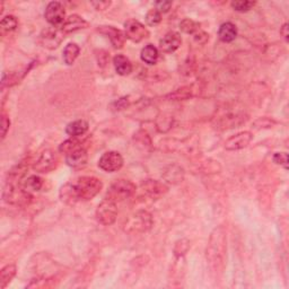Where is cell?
Segmentation results:
<instances>
[{
	"mask_svg": "<svg viewBox=\"0 0 289 289\" xmlns=\"http://www.w3.org/2000/svg\"><path fill=\"white\" fill-rule=\"evenodd\" d=\"M247 114L243 110H233L230 111L229 108H227L226 112H223L220 115L215 118V126L217 129H232L235 127H239L247 120Z\"/></svg>",
	"mask_w": 289,
	"mask_h": 289,
	"instance_id": "5",
	"label": "cell"
},
{
	"mask_svg": "<svg viewBox=\"0 0 289 289\" xmlns=\"http://www.w3.org/2000/svg\"><path fill=\"white\" fill-rule=\"evenodd\" d=\"M144 18H146V23L149 26H157L162 22V14L157 9L154 8L149 10Z\"/></svg>",
	"mask_w": 289,
	"mask_h": 289,
	"instance_id": "30",
	"label": "cell"
},
{
	"mask_svg": "<svg viewBox=\"0 0 289 289\" xmlns=\"http://www.w3.org/2000/svg\"><path fill=\"white\" fill-rule=\"evenodd\" d=\"M89 161V154L85 147L78 148L76 151L66 155V163L72 168L84 167Z\"/></svg>",
	"mask_w": 289,
	"mask_h": 289,
	"instance_id": "16",
	"label": "cell"
},
{
	"mask_svg": "<svg viewBox=\"0 0 289 289\" xmlns=\"http://www.w3.org/2000/svg\"><path fill=\"white\" fill-rule=\"evenodd\" d=\"M44 181L38 175H31V177L20 181L19 185L25 192L32 194L34 192H39V191L43 188Z\"/></svg>",
	"mask_w": 289,
	"mask_h": 289,
	"instance_id": "18",
	"label": "cell"
},
{
	"mask_svg": "<svg viewBox=\"0 0 289 289\" xmlns=\"http://www.w3.org/2000/svg\"><path fill=\"white\" fill-rule=\"evenodd\" d=\"M163 177L168 183L177 184V183L182 182L183 177H184V171L182 167L178 166V165H169V166L165 168Z\"/></svg>",
	"mask_w": 289,
	"mask_h": 289,
	"instance_id": "23",
	"label": "cell"
},
{
	"mask_svg": "<svg viewBox=\"0 0 289 289\" xmlns=\"http://www.w3.org/2000/svg\"><path fill=\"white\" fill-rule=\"evenodd\" d=\"M125 35L132 42L139 43L149 36V31L137 19H128L125 23Z\"/></svg>",
	"mask_w": 289,
	"mask_h": 289,
	"instance_id": "8",
	"label": "cell"
},
{
	"mask_svg": "<svg viewBox=\"0 0 289 289\" xmlns=\"http://www.w3.org/2000/svg\"><path fill=\"white\" fill-rule=\"evenodd\" d=\"M153 226V217L146 210H139L131 216L123 224V230L128 234L137 235L146 233Z\"/></svg>",
	"mask_w": 289,
	"mask_h": 289,
	"instance_id": "3",
	"label": "cell"
},
{
	"mask_svg": "<svg viewBox=\"0 0 289 289\" xmlns=\"http://www.w3.org/2000/svg\"><path fill=\"white\" fill-rule=\"evenodd\" d=\"M113 65H114L117 74L120 76H128L132 72L131 61L122 54H118L113 58Z\"/></svg>",
	"mask_w": 289,
	"mask_h": 289,
	"instance_id": "22",
	"label": "cell"
},
{
	"mask_svg": "<svg viewBox=\"0 0 289 289\" xmlns=\"http://www.w3.org/2000/svg\"><path fill=\"white\" fill-rule=\"evenodd\" d=\"M193 38H194V41L197 43L199 44H206L208 42V40H209V34H207L206 32H204V31H198L197 33H195L193 35Z\"/></svg>",
	"mask_w": 289,
	"mask_h": 289,
	"instance_id": "35",
	"label": "cell"
},
{
	"mask_svg": "<svg viewBox=\"0 0 289 289\" xmlns=\"http://www.w3.org/2000/svg\"><path fill=\"white\" fill-rule=\"evenodd\" d=\"M87 26H89V23H87L84 18L79 16V15L74 14L66 18L65 23L63 24V26H61L60 28L65 34H68V33L77 32V31L82 30V28H86Z\"/></svg>",
	"mask_w": 289,
	"mask_h": 289,
	"instance_id": "17",
	"label": "cell"
},
{
	"mask_svg": "<svg viewBox=\"0 0 289 289\" xmlns=\"http://www.w3.org/2000/svg\"><path fill=\"white\" fill-rule=\"evenodd\" d=\"M189 96H191V87L190 86L181 87V89L175 91L173 94L169 95V97H171V99H173V100H175V101L185 100V99H188Z\"/></svg>",
	"mask_w": 289,
	"mask_h": 289,
	"instance_id": "32",
	"label": "cell"
},
{
	"mask_svg": "<svg viewBox=\"0 0 289 289\" xmlns=\"http://www.w3.org/2000/svg\"><path fill=\"white\" fill-rule=\"evenodd\" d=\"M59 195H60L61 201L69 206H74L79 201L78 197H77V193H76L72 182H68L65 185H63L60 189Z\"/></svg>",
	"mask_w": 289,
	"mask_h": 289,
	"instance_id": "21",
	"label": "cell"
},
{
	"mask_svg": "<svg viewBox=\"0 0 289 289\" xmlns=\"http://www.w3.org/2000/svg\"><path fill=\"white\" fill-rule=\"evenodd\" d=\"M172 2H157L155 4V9H157L159 13H167L172 7Z\"/></svg>",
	"mask_w": 289,
	"mask_h": 289,
	"instance_id": "36",
	"label": "cell"
},
{
	"mask_svg": "<svg viewBox=\"0 0 289 289\" xmlns=\"http://www.w3.org/2000/svg\"><path fill=\"white\" fill-rule=\"evenodd\" d=\"M117 217H118L117 203H114V201L111 199L105 198L96 209L97 220H99L102 225L110 226L115 223Z\"/></svg>",
	"mask_w": 289,
	"mask_h": 289,
	"instance_id": "6",
	"label": "cell"
},
{
	"mask_svg": "<svg viewBox=\"0 0 289 289\" xmlns=\"http://www.w3.org/2000/svg\"><path fill=\"white\" fill-rule=\"evenodd\" d=\"M91 5L96 10H105L111 6V2H92Z\"/></svg>",
	"mask_w": 289,
	"mask_h": 289,
	"instance_id": "37",
	"label": "cell"
},
{
	"mask_svg": "<svg viewBox=\"0 0 289 289\" xmlns=\"http://www.w3.org/2000/svg\"><path fill=\"white\" fill-rule=\"evenodd\" d=\"M58 165V156L52 149H45L33 165V169L39 173H49Z\"/></svg>",
	"mask_w": 289,
	"mask_h": 289,
	"instance_id": "10",
	"label": "cell"
},
{
	"mask_svg": "<svg viewBox=\"0 0 289 289\" xmlns=\"http://www.w3.org/2000/svg\"><path fill=\"white\" fill-rule=\"evenodd\" d=\"M226 250V234L223 227H218L211 234L207 247V260L209 261L211 267L215 266V268L218 269L219 266L223 265Z\"/></svg>",
	"mask_w": 289,
	"mask_h": 289,
	"instance_id": "1",
	"label": "cell"
},
{
	"mask_svg": "<svg viewBox=\"0 0 289 289\" xmlns=\"http://www.w3.org/2000/svg\"><path fill=\"white\" fill-rule=\"evenodd\" d=\"M182 44V38L178 32H168L159 41V49L164 53H173Z\"/></svg>",
	"mask_w": 289,
	"mask_h": 289,
	"instance_id": "15",
	"label": "cell"
},
{
	"mask_svg": "<svg viewBox=\"0 0 289 289\" xmlns=\"http://www.w3.org/2000/svg\"><path fill=\"white\" fill-rule=\"evenodd\" d=\"M90 125L89 122L85 120H76L70 122L68 126L66 127V132L67 135L74 138H78L84 136L85 133L89 131Z\"/></svg>",
	"mask_w": 289,
	"mask_h": 289,
	"instance_id": "20",
	"label": "cell"
},
{
	"mask_svg": "<svg viewBox=\"0 0 289 289\" xmlns=\"http://www.w3.org/2000/svg\"><path fill=\"white\" fill-rule=\"evenodd\" d=\"M158 50L156 46H154L153 44H147L144 48H142L140 58L144 64H147L149 66H154L155 64H157L158 61Z\"/></svg>",
	"mask_w": 289,
	"mask_h": 289,
	"instance_id": "24",
	"label": "cell"
},
{
	"mask_svg": "<svg viewBox=\"0 0 289 289\" xmlns=\"http://www.w3.org/2000/svg\"><path fill=\"white\" fill-rule=\"evenodd\" d=\"M16 271L17 268L15 265H8L3 268L2 271H0V288L4 289L12 281L13 278L16 276Z\"/></svg>",
	"mask_w": 289,
	"mask_h": 289,
	"instance_id": "27",
	"label": "cell"
},
{
	"mask_svg": "<svg viewBox=\"0 0 289 289\" xmlns=\"http://www.w3.org/2000/svg\"><path fill=\"white\" fill-rule=\"evenodd\" d=\"M273 162L277 165H280L285 169L288 168V154L287 153H276L273 155Z\"/></svg>",
	"mask_w": 289,
	"mask_h": 289,
	"instance_id": "33",
	"label": "cell"
},
{
	"mask_svg": "<svg viewBox=\"0 0 289 289\" xmlns=\"http://www.w3.org/2000/svg\"><path fill=\"white\" fill-rule=\"evenodd\" d=\"M141 189L143 192L151 198H159L167 192V185L157 180H146L141 183Z\"/></svg>",
	"mask_w": 289,
	"mask_h": 289,
	"instance_id": "14",
	"label": "cell"
},
{
	"mask_svg": "<svg viewBox=\"0 0 289 289\" xmlns=\"http://www.w3.org/2000/svg\"><path fill=\"white\" fill-rule=\"evenodd\" d=\"M78 138H79V137H78ZM78 138L71 137L70 139H68V140L64 141V142L61 143L60 146H59V152L65 154V155H67V154H69V153H71V152L76 151V149L82 148V141L79 140Z\"/></svg>",
	"mask_w": 289,
	"mask_h": 289,
	"instance_id": "28",
	"label": "cell"
},
{
	"mask_svg": "<svg viewBox=\"0 0 289 289\" xmlns=\"http://www.w3.org/2000/svg\"><path fill=\"white\" fill-rule=\"evenodd\" d=\"M123 157L119 152H106L102 155L99 161V166L101 169L108 173L117 172L123 166Z\"/></svg>",
	"mask_w": 289,
	"mask_h": 289,
	"instance_id": "11",
	"label": "cell"
},
{
	"mask_svg": "<svg viewBox=\"0 0 289 289\" xmlns=\"http://www.w3.org/2000/svg\"><path fill=\"white\" fill-rule=\"evenodd\" d=\"M97 32H100L110 40L113 48L122 49L126 43V35L125 33L114 26H99Z\"/></svg>",
	"mask_w": 289,
	"mask_h": 289,
	"instance_id": "13",
	"label": "cell"
},
{
	"mask_svg": "<svg viewBox=\"0 0 289 289\" xmlns=\"http://www.w3.org/2000/svg\"><path fill=\"white\" fill-rule=\"evenodd\" d=\"M17 27H18L17 18L13 16V15H8V16H5L2 19V23H0V34L5 36L14 32Z\"/></svg>",
	"mask_w": 289,
	"mask_h": 289,
	"instance_id": "25",
	"label": "cell"
},
{
	"mask_svg": "<svg viewBox=\"0 0 289 289\" xmlns=\"http://www.w3.org/2000/svg\"><path fill=\"white\" fill-rule=\"evenodd\" d=\"M79 53H80V48L78 44L76 43L67 44L64 50V61L67 65L70 66L75 63L77 58H78Z\"/></svg>",
	"mask_w": 289,
	"mask_h": 289,
	"instance_id": "26",
	"label": "cell"
},
{
	"mask_svg": "<svg viewBox=\"0 0 289 289\" xmlns=\"http://www.w3.org/2000/svg\"><path fill=\"white\" fill-rule=\"evenodd\" d=\"M253 139L252 132L250 131H242L239 132L235 136H232L228 138L225 142V149L226 151H240V149H243L245 147L249 146V143Z\"/></svg>",
	"mask_w": 289,
	"mask_h": 289,
	"instance_id": "12",
	"label": "cell"
},
{
	"mask_svg": "<svg viewBox=\"0 0 289 289\" xmlns=\"http://www.w3.org/2000/svg\"><path fill=\"white\" fill-rule=\"evenodd\" d=\"M72 184L79 201L92 200L103 189L102 181L95 177H80L76 180V182H72Z\"/></svg>",
	"mask_w": 289,
	"mask_h": 289,
	"instance_id": "2",
	"label": "cell"
},
{
	"mask_svg": "<svg viewBox=\"0 0 289 289\" xmlns=\"http://www.w3.org/2000/svg\"><path fill=\"white\" fill-rule=\"evenodd\" d=\"M280 34H281V36L283 38V40L286 41V42H288L289 41V33H288V23H285L282 25L281 26V28H280Z\"/></svg>",
	"mask_w": 289,
	"mask_h": 289,
	"instance_id": "38",
	"label": "cell"
},
{
	"mask_svg": "<svg viewBox=\"0 0 289 289\" xmlns=\"http://www.w3.org/2000/svg\"><path fill=\"white\" fill-rule=\"evenodd\" d=\"M9 127H10L9 118L6 114H5V113H3V115H2V139H3V140L7 135V132L9 130Z\"/></svg>",
	"mask_w": 289,
	"mask_h": 289,
	"instance_id": "34",
	"label": "cell"
},
{
	"mask_svg": "<svg viewBox=\"0 0 289 289\" xmlns=\"http://www.w3.org/2000/svg\"><path fill=\"white\" fill-rule=\"evenodd\" d=\"M236 36H237V27L235 24L230 22H226L220 25V27L218 30V38L221 42L225 43L233 42V41L236 39Z\"/></svg>",
	"mask_w": 289,
	"mask_h": 289,
	"instance_id": "19",
	"label": "cell"
},
{
	"mask_svg": "<svg viewBox=\"0 0 289 289\" xmlns=\"http://www.w3.org/2000/svg\"><path fill=\"white\" fill-rule=\"evenodd\" d=\"M180 28L185 34L194 35L198 31H200V24L190 18H185L180 23Z\"/></svg>",
	"mask_w": 289,
	"mask_h": 289,
	"instance_id": "29",
	"label": "cell"
},
{
	"mask_svg": "<svg viewBox=\"0 0 289 289\" xmlns=\"http://www.w3.org/2000/svg\"><path fill=\"white\" fill-rule=\"evenodd\" d=\"M232 8L236 12H240V13H244V12H249L250 9H252L253 7L255 6V3L254 2H233L230 4Z\"/></svg>",
	"mask_w": 289,
	"mask_h": 289,
	"instance_id": "31",
	"label": "cell"
},
{
	"mask_svg": "<svg viewBox=\"0 0 289 289\" xmlns=\"http://www.w3.org/2000/svg\"><path fill=\"white\" fill-rule=\"evenodd\" d=\"M65 39V33L59 27H49L42 31L39 36V43L45 49L54 50Z\"/></svg>",
	"mask_w": 289,
	"mask_h": 289,
	"instance_id": "7",
	"label": "cell"
},
{
	"mask_svg": "<svg viewBox=\"0 0 289 289\" xmlns=\"http://www.w3.org/2000/svg\"><path fill=\"white\" fill-rule=\"evenodd\" d=\"M44 17L53 27H61L66 20V10L64 5L59 2H52L48 4L45 8Z\"/></svg>",
	"mask_w": 289,
	"mask_h": 289,
	"instance_id": "9",
	"label": "cell"
},
{
	"mask_svg": "<svg viewBox=\"0 0 289 289\" xmlns=\"http://www.w3.org/2000/svg\"><path fill=\"white\" fill-rule=\"evenodd\" d=\"M136 185L131 181L126 179L117 180L113 183L106 193V198L111 199L114 203H120L127 199H130L133 194L136 193Z\"/></svg>",
	"mask_w": 289,
	"mask_h": 289,
	"instance_id": "4",
	"label": "cell"
}]
</instances>
